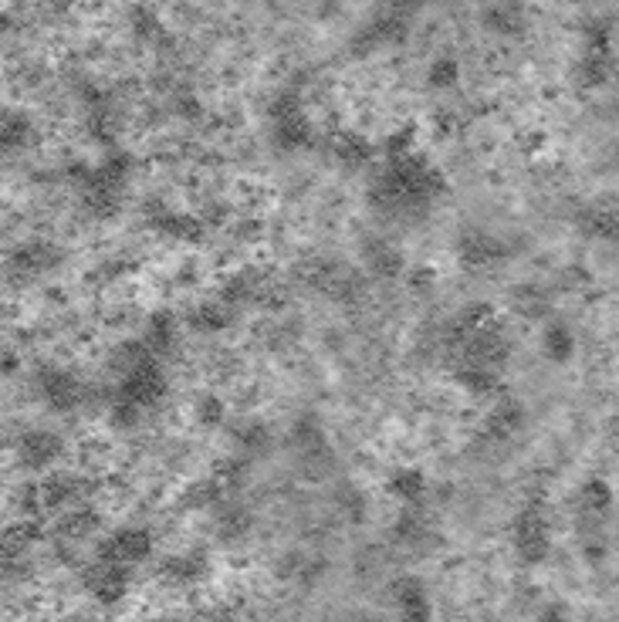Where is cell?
<instances>
[{
    "label": "cell",
    "instance_id": "obj_1",
    "mask_svg": "<svg viewBox=\"0 0 619 622\" xmlns=\"http://www.w3.org/2000/svg\"><path fill=\"white\" fill-rule=\"evenodd\" d=\"M447 193V180L430 159L410 153L389 159L386 170L369 186V207L386 217H420Z\"/></svg>",
    "mask_w": 619,
    "mask_h": 622
},
{
    "label": "cell",
    "instance_id": "obj_4",
    "mask_svg": "<svg viewBox=\"0 0 619 622\" xmlns=\"http://www.w3.org/2000/svg\"><path fill=\"white\" fill-rule=\"evenodd\" d=\"M271 122H274V142L281 149H305L312 142V126L305 122L302 99L295 92H281L271 105Z\"/></svg>",
    "mask_w": 619,
    "mask_h": 622
},
{
    "label": "cell",
    "instance_id": "obj_20",
    "mask_svg": "<svg viewBox=\"0 0 619 622\" xmlns=\"http://www.w3.org/2000/svg\"><path fill=\"white\" fill-rule=\"evenodd\" d=\"M220 538L234 541V538H244L247 531H251V511L241 508V504H227L224 511H220Z\"/></svg>",
    "mask_w": 619,
    "mask_h": 622
},
{
    "label": "cell",
    "instance_id": "obj_27",
    "mask_svg": "<svg viewBox=\"0 0 619 622\" xmlns=\"http://www.w3.org/2000/svg\"><path fill=\"white\" fill-rule=\"evenodd\" d=\"M237 443H241L247 453H258V450H268L271 433H268V426H264V423L247 420L241 430H237Z\"/></svg>",
    "mask_w": 619,
    "mask_h": 622
},
{
    "label": "cell",
    "instance_id": "obj_25",
    "mask_svg": "<svg viewBox=\"0 0 619 622\" xmlns=\"http://www.w3.org/2000/svg\"><path fill=\"white\" fill-rule=\"evenodd\" d=\"M193 416H197L203 426H220L227 420V403L217 393H203L197 399V406H193Z\"/></svg>",
    "mask_w": 619,
    "mask_h": 622
},
{
    "label": "cell",
    "instance_id": "obj_16",
    "mask_svg": "<svg viewBox=\"0 0 619 622\" xmlns=\"http://www.w3.org/2000/svg\"><path fill=\"white\" fill-rule=\"evenodd\" d=\"M159 575H163L170 585H193V582H200L203 575H207V555H200V552L173 555V558H166L163 562Z\"/></svg>",
    "mask_w": 619,
    "mask_h": 622
},
{
    "label": "cell",
    "instance_id": "obj_23",
    "mask_svg": "<svg viewBox=\"0 0 619 622\" xmlns=\"http://www.w3.org/2000/svg\"><path fill=\"white\" fill-rule=\"evenodd\" d=\"M423 535H427V521H423L417 511H403L400 518H396L393 538L400 541V545H420Z\"/></svg>",
    "mask_w": 619,
    "mask_h": 622
},
{
    "label": "cell",
    "instance_id": "obj_26",
    "mask_svg": "<svg viewBox=\"0 0 619 622\" xmlns=\"http://www.w3.org/2000/svg\"><path fill=\"white\" fill-rule=\"evenodd\" d=\"M582 227H586V234H592V237H609V241H613V237H616V213L606 210V207L586 210V217H582Z\"/></svg>",
    "mask_w": 619,
    "mask_h": 622
},
{
    "label": "cell",
    "instance_id": "obj_11",
    "mask_svg": "<svg viewBox=\"0 0 619 622\" xmlns=\"http://www.w3.org/2000/svg\"><path fill=\"white\" fill-rule=\"evenodd\" d=\"M525 420H528L525 406L515 403V399H501V403L491 410L488 420H484V437L494 443H504V440L515 437L521 426H525Z\"/></svg>",
    "mask_w": 619,
    "mask_h": 622
},
{
    "label": "cell",
    "instance_id": "obj_19",
    "mask_svg": "<svg viewBox=\"0 0 619 622\" xmlns=\"http://www.w3.org/2000/svg\"><path fill=\"white\" fill-rule=\"evenodd\" d=\"M366 268L376 274V278H400L403 274V254L396 251L393 244H386V241H373L366 247Z\"/></svg>",
    "mask_w": 619,
    "mask_h": 622
},
{
    "label": "cell",
    "instance_id": "obj_7",
    "mask_svg": "<svg viewBox=\"0 0 619 622\" xmlns=\"http://www.w3.org/2000/svg\"><path fill=\"white\" fill-rule=\"evenodd\" d=\"M389 595H393V606H396L400 622H430L433 619L430 592L417 575H403V579H396Z\"/></svg>",
    "mask_w": 619,
    "mask_h": 622
},
{
    "label": "cell",
    "instance_id": "obj_18",
    "mask_svg": "<svg viewBox=\"0 0 619 622\" xmlns=\"http://www.w3.org/2000/svg\"><path fill=\"white\" fill-rule=\"evenodd\" d=\"M332 149H335V159H339L346 170H362V166L369 163V156H373L369 139L359 136V132H342V136H335Z\"/></svg>",
    "mask_w": 619,
    "mask_h": 622
},
{
    "label": "cell",
    "instance_id": "obj_17",
    "mask_svg": "<svg viewBox=\"0 0 619 622\" xmlns=\"http://www.w3.org/2000/svg\"><path fill=\"white\" fill-rule=\"evenodd\" d=\"M576 335H572V328L565 322H552L545 328L542 335V355L552 366H565V362H572V355H576Z\"/></svg>",
    "mask_w": 619,
    "mask_h": 622
},
{
    "label": "cell",
    "instance_id": "obj_6",
    "mask_svg": "<svg viewBox=\"0 0 619 622\" xmlns=\"http://www.w3.org/2000/svg\"><path fill=\"white\" fill-rule=\"evenodd\" d=\"M153 555V535L146 528H119L99 545V562H116V565H139Z\"/></svg>",
    "mask_w": 619,
    "mask_h": 622
},
{
    "label": "cell",
    "instance_id": "obj_21",
    "mask_svg": "<svg viewBox=\"0 0 619 622\" xmlns=\"http://www.w3.org/2000/svg\"><path fill=\"white\" fill-rule=\"evenodd\" d=\"M582 508L586 511H596V514H603L613 508V487H609L603 477H589L586 484H582Z\"/></svg>",
    "mask_w": 619,
    "mask_h": 622
},
{
    "label": "cell",
    "instance_id": "obj_13",
    "mask_svg": "<svg viewBox=\"0 0 619 622\" xmlns=\"http://www.w3.org/2000/svg\"><path fill=\"white\" fill-rule=\"evenodd\" d=\"M427 474H423L420 467H396L393 474H389V481H386V491L396 497V501H403V504H420L423 497H427Z\"/></svg>",
    "mask_w": 619,
    "mask_h": 622
},
{
    "label": "cell",
    "instance_id": "obj_2",
    "mask_svg": "<svg viewBox=\"0 0 619 622\" xmlns=\"http://www.w3.org/2000/svg\"><path fill=\"white\" fill-rule=\"evenodd\" d=\"M166 389H170V382H166V372H163V366H159V359L146 355L143 362H136L132 369L122 372L116 403H126V406H132V410H139L146 416L149 410H156V406L166 399Z\"/></svg>",
    "mask_w": 619,
    "mask_h": 622
},
{
    "label": "cell",
    "instance_id": "obj_3",
    "mask_svg": "<svg viewBox=\"0 0 619 622\" xmlns=\"http://www.w3.org/2000/svg\"><path fill=\"white\" fill-rule=\"evenodd\" d=\"M511 541H515V552L525 565H542L552 555V528H548L542 504L532 501L518 514L511 524Z\"/></svg>",
    "mask_w": 619,
    "mask_h": 622
},
{
    "label": "cell",
    "instance_id": "obj_29",
    "mask_svg": "<svg viewBox=\"0 0 619 622\" xmlns=\"http://www.w3.org/2000/svg\"><path fill=\"white\" fill-rule=\"evenodd\" d=\"M538 622H569V616H565V612H562V609H548V612H545V616H542V619H538Z\"/></svg>",
    "mask_w": 619,
    "mask_h": 622
},
{
    "label": "cell",
    "instance_id": "obj_9",
    "mask_svg": "<svg viewBox=\"0 0 619 622\" xmlns=\"http://www.w3.org/2000/svg\"><path fill=\"white\" fill-rule=\"evenodd\" d=\"M176 339H180V322H176V315H170V311H156V315H149L139 342H143V349L153 355V359H163V355H170L176 349Z\"/></svg>",
    "mask_w": 619,
    "mask_h": 622
},
{
    "label": "cell",
    "instance_id": "obj_10",
    "mask_svg": "<svg viewBox=\"0 0 619 622\" xmlns=\"http://www.w3.org/2000/svg\"><path fill=\"white\" fill-rule=\"evenodd\" d=\"M149 227L163 237H173V241H200L203 237V224L190 213L170 210V207H156L149 213Z\"/></svg>",
    "mask_w": 619,
    "mask_h": 622
},
{
    "label": "cell",
    "instance_id": "obj_22",
    "mask_svg": "<svg viewBox=\"0 0 619 622\" xmlns=\"http://www.w3.org/2000/svg\"><path fill=\"white\" fill-rule=\"evenodd\" d=\"M58 447L61 443L55 437L38 433V437H31L28 443H24V460H28L31 467H44V464H51V460L58 457Z\"/></svg>",
    "mask_w": 619,
    "mask_h": 622
},
{
    "label": "cell",
    "instance_id": "obj_28",
    "mask_svg": "<svg viewBox=\"0 0 619 622\" xmlns=\"http://www.w3.org/2000/svg\"><path fill=\"white\" fill-rule=\"evenodd\" d=\"M417 153V129H400L386 139V159H403Z\"/></svg>",
    "mask_w": 619,
    "mask_h": 622
},
{
    "label": "cell",
    "instance_id": "obj_12",
    "mask_svg": "<svg viewBox=\"0 0 619 622\" xmlns=\"http://www.w3.org/2000/svg\"><path fill=\"white\" fill-rule=\"evenodd\" d=\"M484 24H488V31L501 34V38H518L528 28V17L525 7L515 4V0H498V4H491L484 11Z\"/></svg>",
    "mask_w": 619,
    "mask_h": 622
},
{
    "label": "cell",
    "instance_id": "obj_8",
    "mask_svg": "<svg viewBox=\"0 0 619 622\" xmlns=\"http://www.w3.org/2000/svg\"><path fill=\"white\" fill-rule=\"evenodd\" d=\"M129 572L132 568L116 562H99L92 575H88V592L102 602V606H119L129 592Z\"/></svg>",
    "mask_w": 619,
    "mask_h": 622
},
{
    "label": "cell",
    "instance_id": "obj_14",
    "mask_svg": "<svg viewBox=\"0 0 619 622\" xmlns=\"http://www.w3.org/2000/svg\"><path fill=\"white\" fill-rule=\"evenodd\" d=\"M454 379L464 393L474 396H494L501 389V372L491 366H477V362H457Z\"/></svg>",
    "mask_w": 619,
    "mask_h": 622
},
{
    "label": "cell",
    "instance_id": "obj_24",
    "mask_svg": "<svg viewBox=\"0 0 619 622\" xmlns=\"http://www.w3.org/2000/svg\"><path fill=\"white\" fill-rule=\"evenodd\" d=\"M427 82L430 88H437V92H447V88H454L461 82V65H457L454 58H437L427 71Z\"/></svg>",
    "mask_w": 619,
    "mask_h": 622
},
{
    "label": "cell",
    "instance_id": "obj_15",
    "mask_svg": "<svg viewBox=\"0 0 619 622\" xmlns=\"http://www.w3.org/2000/svg\"><path fill=\"white\" fill-rule=\"evenodd\" d=\"M234 322V308L227 305V301H203V305H197L190 311V328L193 332H203V335H220L227 332Z\"/></svg>",
    "mask_w": 619,
    "mask_h": 622
},
{
    "label": "cell",
    "instance_id": "obj_5",
    "mask_svg": "<svg viewBox=\"0 0 619 622\" xmlns=\"http://www.w3.org/2000/svg\"><path fill=\"white\" fill-rule=\"evenodd\" d=\"M457 257H461V264L467 271H484L508 257V244H504L501 237H494L491 230L467 227L461 234V241H457Z\"/></svg>",
    "mask_w": 619,
    "mask_h": 622
}]
</instances>
